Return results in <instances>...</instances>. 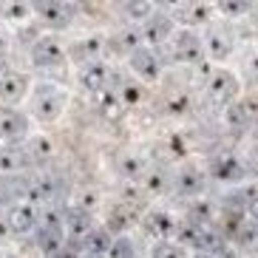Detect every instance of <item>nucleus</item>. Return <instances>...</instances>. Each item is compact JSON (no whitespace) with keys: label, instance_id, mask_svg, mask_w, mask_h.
Wrapping results in <instances>:
<instances>
[{"label":"nucleus","instance_id":"1","mask_svg":"<svg viewBox=\"0 0 258 258\" xmlns=\"http://www.w3.org/2000/svg\"><path fill=\"white\" fill-rule=\"evenodd\" d=\"M29 116L31 122L37 125H54L66 114V108L71 102V94L66 85L60 83H51V80H40V83L31 85L29 91Z\"/></svg>","mask_w":258,"mask_h":258},{"label":"nucleus","instance_id":"2","mask_svg":"<svg viewBox=\"0 0 258 258\" xmlns=\"http://www.w3.org/2000/svg\"><path fill=\"white\" fill-rule=\"evenodd\" d=\"M238 91H241V83H238V77L230 69L210 71V77L205 83V94L213 108H230L233 102H238Z\"/></svg>","mask_w":258,"mask_h":258},{"label":"nucleus","instance_id":"3","mask_svg":"<svg viewBox=\"0 0 258 258\" xmlns=\"http://www.w3.org/2000/svg\"><path fill=\"white\" fill-rule=\"evenodd\" d=\"M31 116L20 108H3L0 111V145L17 148L31 139Z\"/></svg>","mask_w":258,"mask_h":258},{"label":"nucleus","instance_id":"4","mask_svg":"<svg viewBox=\"0 0 258 258\" xmlns=\"http://www.w3.org/2000/svg\"><path fill=\"white\" fill-rule=\"evenodd\" d=\"M29 54H31V66H37V69H57V66H66L69 62V48L62 46L51 31H43L31 43Z\"/></svg>","mask_w":258,"mask_h":258},{"label":"nucleus","instance_id":"5","mask_svg":"<svg viewBox=\"0 0 258 258\" xmlns=\"http://www.w3.org/2000/svg\"><path fill=\"white\" fill-rule=\"evenodd\" d=\"M207 173H210V179H216V182H221V184H238V182L247 179V165H244L235 153L221 151V153H216V156H210Z\"/></svg>","mask_w":258,"mask_h":258},{"label":"nucleus","instance_id":"6","mask_svg":"<svg viewBox=\"0 0 258 258\" xmlns=\"http://www.w3.org/2000/svg\"><path fill=\"white\" fill-rule=\"evenodd\" d=\"M139 29V37H142V46L145 48H153V51H159V46L170 43V37L176 34V23L170 20V15H162L156 12L153 17H148Z\"/></svg>","mask_w":258,"mask_h":258},{"label":"nucleus","instance_id":"7","mask_svg":"<svg viewBox=\"0 0 258 258\" xmlns=\"http://www.w3.org/2000/svg\"><path fill=\"white\" fill-rule=\"evenodd\" d=\"M170 54H173V62L193 66V62H202V57H205V43H202L196 31L179 29L170 37Z\"/></svg>","mask_w":258,"mask_h":258},{"label":"nucleus","instance_id":"8","mask_svg":"<svg viewBox=\"0 0 258 258\" xmlns=\"http://www.w3.org/2000/svg\"><path fill=\"white\" fill-rule=\"evenodd\" d=\"M128 69L139 83H156V80L162 77V71H165V62H162L159 51L139 46L137 51L128 57Z\"/></svg>","mask_w":258,"mask_h":258},{"label":"nucleus","instance_id":"9","mask_svg":"<svg viewBox=\"0 0 258 258\" xmlns=\"http://www.w3.org/2000/svg\"><path fill=\"white\" fill-rule=\"evenodd\" d=\"M29 91H31V80L26 74H20V71H9L0 80V102L6 108H17L29 97Z\"/></svg>","mask_w":258,"mask_h":258},{"label":"nucleus","instance_id":"10","mask_svg":"<svg viewBox=\"0 0 258 258\" xmlns=\"http://www.w3.org/2000/svg\"><path fill=\"white\" fill-rule=\"evenodd\" d=\"M77 83L83 85L85 91H91V94L105 91L108 83H111V66L102 62V60L85 62V66H80V71H77Z\"/></svg>","mask_w":258,"mask_h":258},{"label":"nucleus","instance_id":"11","mask_svg":"<svg viewBox=\"0 0 258 258\" xmlns=\"http://www.w3.org/2000/svg\"><path fill=\"white\" fill-rule=\"evenodd\" d=\"M6 221H9V230L17 233V235L34 233L37 224H40V207H34L31 202H17V205H12Z\"/></svg>","mask_w":258,"mask_h":258},{"label":"nucleus","instance_id":"12","mask_svg":"<svg viewBox=\"0 0 258 258\" xmlns=\"http://www.w3.org/2000/svg\"><path fill=\"white\" fill-rule=\"evenodd\" d=\"M74 12L77 9L71 6V3H54V0L34 6V15H37L48 29H69L71 20H74Z\"/></svg>","mask_w":258,"mask_h":258},{"label":"nucleus","instance_id":"13","mask_svg":"<svg viewBox=\"0 0 258 258\" xmlns=\"http://www.w3.org/2000/svg\"><path fill=\"white\" fill-rule=\"evenodd\" d=\"M205 43V51L210 54V60L216 62H224L233 54V34H230L224 26H210V31H207V37L202 40Z\"/></svg>","mask_w":258,"mask_h":258},{"label":"nucleus","instance_id":"14","mask_svg":"<svg viewBox=\"0 0 258 258\" xmlns=\"http://www.w3.org/2000/svg\"><path fill=\"white\" fill-rule=\"evenodd\" d=\"M213 15H216V6H207V3H187V6H176L173 12H170V20H173V23H182L184 29H187V26L210 23Z\"/></svg>","mask_w":258,"mask_h":258},{"label":"nucleus","instance_id":"15","mask_svg":"<svg viewBox=\"0 0 258 258\" xmlns=\"http://www.w3.org/2000/svg\"><path fill=\"white\" fill-rule=\"evenodd\" d=\"M145 233H151L156 241H170V235L176 233V221L170 213H165L162 207H153L145 216Z\"/></svg>","mask_w":258,"mask_h":258},{"label":"nucleus","instance_id":"16","mask_svg":"<svg viewBox=\"0 0 258 258\" xmlns=\"http://www.w3.org/2000/svg\"><path fill=\"white\" fill-rule=\"evenodd\" d=\"M77 48H71L69 51V60H80V66H85V62H94L102 57V51H105V37H99V34H91V37H83L74 43Z\"/></svg>","mask_w":258,"mask_h":258},{"label":"nucleus","instance_id":"17","mask_svg":"<svg viewBox=\"0 0 258 258\" xmlns=\"http://www.w3.org/2000/svg\"><path fill=\"white\" fill-rule=\"evenodd\" d=\"M94 99H97V111L99 116H105V119H119L122 114H125V105H122V99L116 97V91H111V88H105V91L94 94Z\"/></svg>","mask_w":258,"mask_h":258},{"label":"nucleus","instance_id":"18","mask_svg":"<svg viewBox=\"0 0 258 258\" xmlns=\"http://www.w3.org/2000/svg\"><path fill=\"white\" fill-rule=\"evenodd\" d=\"M29 165V156H26L23 145L17 148H3L0 151V173H17L20 167Z\"/></svg>","mask_w":258,"mask_h":258},{"label":"nucleus","instance_id":"19","mask_svg":"<svg viewBox=\"0 0 258 258\" xmlns=\"http://www.w3.org/2000/svg\"><path fill=\"white\" fill-rule=\"evenodd\" d=\"M122 12H125V17H128V26H142L148 17L156 15V6L148 3V0H134V3H125Z\"/></svg>","mask_w":258,"mask_h":258},{"label":"nucleus","instance_id":"20","mask_svg":"<svg viewBox=\"0 0 258 258\" xmlns=\"http://www.w3.org/2000/svg\"><path fill=\"white\" fill-rule=\"evenodd\" d=\"M111 244H114V238H111V233H108V230H91V233H88V238L83 241V250L85 252H94V255H102V252L108 255Z\"/></svg>","mask_w":258,"mask_h":258},{"label":"nucleus","instance_id":"21","mask_svg":"<svg viewBox=\"0 0 258 258\" xmlns=\"http://www.w3.org/2000/svg\"><path fill=\"white\" fill-rule=\"evenodd\" d=\"M116 97L122 99V105H139L145 99V85L139 83V80H125V83L119 85V91H116Z\"/></svg>","mask_w":258,"mask_h":258},{"label":"nucleus","instance_id":"22","mask_svg":"<svg viewBox=\"0 0 258 258\" xmlns=\"http://www.w3.org/2000/svg\"><path fill=\"white\" fill-rule=\"evenodd\" d=\"M179 193H187V196H193V193H202V187H205V176L199 173V170H193V167H187L182 176H179Z\"/></svg>","mask_w":258,"mask_h":258},{"label":"nucleus","instance_id":"23","mask_svg":"<svg viewBox=\"0 0 258 258\" xmlns=\"http://www.w3.org/2000/svg\"><path fill=\"white\" fill-rule=\"evenodd\" d=\"M151 258H190V252L179 241H156L151 250Z\"/></svg>","mask_w":258,"mask_h":258},{"label":"nucleus","instance_id":"24","mask_svg":"<svg viewBox=\"0 0 258 258\" xmlns=\"http://www.w3.org/2000/svg\"><path fill=\"white\" fill-rule=\"evenodd\" d=\"M119 167H122V173L128 176V179H142V176L148 173V165H145V159H142V156H137V153L122 156Z\"/></svg>","mask_w":258,"mask_h":258},{"label":"nucleus","instance_id":"25","mask_svg":"<svg viewBox=\"0 0 258 258\" xmlns=\"http://www.w3.org/2000/svg\"><path fill=\"white\" fill-rule=\"evenodd\" d=\"M142 184L151 196H162V193L170 187V184H167V176L162 173V170H148V173L142 176Z\"/></svg>","mask_w":258,"mask_h":258},{"label":"nucleus","instance_id":"26","mask_svg":"<svg viewBox=\"0 0 258 258\" xmlns=\"http://www.w3.org/2000/svg\"><path fill=\"white\" fill-rule=\"evenodd\" d=\"M241 205H244V210L250 213V219L258 221V182L241 187Z\"/></svg>","mask_w":258,"mask_h":258},{"label":"nucleus","instance_id":"27","mask_svg":"<svg viewBox=\"0 0 258 258\" xmlns=\"http://www.w3.org/2000/svg\"><path fill=\"white\" fill-rule=\"evenodd\" d=\"M108 255L111 258H137V252H134V241H131V238H116V241L111 244Z\"/></svg>","mask_w":258,"mask_h":258},{"label":"nucleus","instance_id":"28","mask_svg":"<svg viewBox=\"0 0 258 258\" xmlns=\"http://www.w3.org/2000/svg\"><path fill=\"white\" fill-rule=\"evenodd\" d=\"M216 12L224 15V17H244V15H250L252 12V6L250 3H219Z\"/></svg>","mask_w":258,"mask_h":258},{"label":"nucleus","instance_id":"29","mask_svg":"<svg viewBox=\"0 0 258 258\" xmlns=\"http://www.w3.org/2000/svg\"><path fill=\"white\" fill-rule=\"evenodd\" d=\"M187 105H190L187 94H173V97L167 99V111H170V114H184V111H187Z\"/></svg>","mask_w":258,"mask_h":258},{"label":"nucleus","instance_id":"30","mask_svg":"<svg viewBox=\"0 0 258 258\" xmlns=\"http://www.w3.org/2000/svg\"><path fill=\"white\" fill-rule=\"evenodd\" d=\"M9 235H12V230H9V221H6V216H0V241H6Z\"/></svg>","mask_w":258,"mask_h":258},{"label":"nucleus","instance_id":"31","mask_svg":"<svg viewBox=\"0 0 258 258\" xmlns=\"http://www.w3.org/2000/svg\"><path fill=\"white\" fill-rule=\"evenodd\" d=\"M9 71H12V69H9V60H6V57H0V80H3Z\"/></svg>","mask_w":258,"mask_h":258},{"label":"nucleus","instance_id":"32","mask_svg":"<svg viewBox=\"0 0 258 258\" xmlns=\"http://www.w3.org/2000/svg\"><path fill=\"white\" fill-rule=\"evenodd\" d=\"M252 173H258V148L252 151Z\"/></svg>","mask_w":258,"mask_h":258},{"label":"nucleus","instance_id":"33","mask_svg":"<svg viewBox=\"0 0 258 258\" xmlns=\"http://www.w3.org/2000/svg\"><path fill=\"white\" fill-rule=\"evenodd\" d=\"M0 57H6V40L0 37Z\"/></svg>","mask_w":258,"mask_h":258},{"label":"nucleus","instance_id":"34","mask_svg":"<svg viewBox=\"0 0 258 258\" xmlns=\"http://www.w3.org/2000/svg\"><path fill=\"white\" fill-rule=\"evenodd\" d=\"M193 258H216V255H213V252H196Z\"/></svg>","mask_w":258,"mask_h":258},{"label":"nucleus","instance_id":"35","mask_svg":"<svg viewBox=\"0 0 258 258\" xmlns=\"http://www.w3.org/2000/svg\"><path fill=\"white\" fill-rule=\"evenodd\" d=\"M252 125H255V131H258V116H255V122H252Z\"/></svg>","mask_w":258,"mask_h":258}]
</instances>
